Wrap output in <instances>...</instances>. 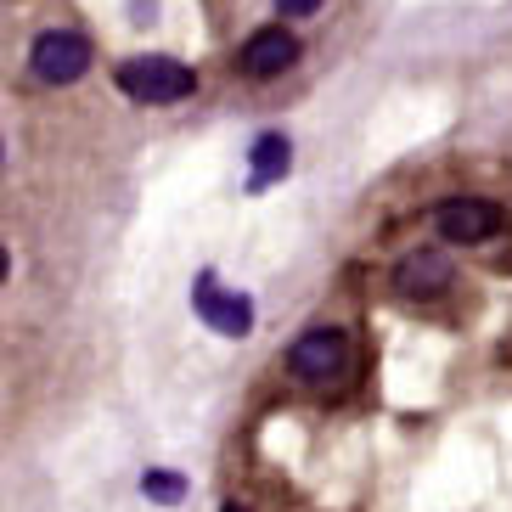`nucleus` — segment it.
Segmentation results:
<instances>
[{"label": "nucleus", "mask_w": 512, "mask_h": 512, "mask_svg": "<svg viewBox=\"0 0 512 512\" xmlns=\"http://www.w3.org/2000/svg\"><path fill=\"white\" fill-rule=\"evenodd\" d=\"M287 372L299 383H338L349 372V332L338 327H310L287 344Z\"/></svg>", "instance_id": "3"}, {"label": "nucleus", "mask_w": 512, "mask_h": 512, "mask_svg": "<svg viewBox=\"0 0 512 512\" xmlns=\"http://www.w3.org/2000/svg\"><path fill=\"white\" fill-rule=\"evenodd\" d=\"M113 85L141 107H169V102H181V96L197 91V74L175 57H124L113 68Z\"/></svg>", "instance_id": "1"}, {"label": "nucleus", "mask_w": 512, "mask_h": 512, "mask_svg": "<svg viewBox=\"0 0 512 512\" xmlns=\"http://www.w3.org/2000/svg\"><path fill=\"white\" fill-rule=\"evenodd\" d=\"M287 158H293V147H287V136H259L254 141V192L259 186H271V181H282L287 175Z\"/></svg>", "instance_id": "8"}, {"label": "nucleus", "mask_w": 512, "mask_h": 512, "mask_svg": "<svg viewBox=\"0 0 512 512\" xmlns=\"http://www.w3.org/2000/svg\"><path fill=\"white\" fill-rule=\"evenodd\" d=\"M434 226L445 242H456V248H473V242H490L501 231V209L490 203V197H445L434 209Z\"/></svg>", "instance_id": "4"}, {"label": "nucleus", "mask_w": 512, "mask_h": 512, "mask_svg": "<svg viewBox=\"0 0 512 512\" xmlns=\"http://www.w3.org/2000/svg\"><path fill=\"white\" fill-rule=\"evenodd\" d=\"M197 316L209 321L214 332H226V338H242V332L254 327V304L242 299V293H226L214 276H203L197 282Z\"/></svg>", "instance_id": "6"}, {"label": "nucleus", "mask_w": 512, "mask_h": 512, "mask_svg": "<svg viewBox=\"0 0 512 512\" xmlns=\"http://www.w3.org/2000/svg\"><path fill=\"white\" fill-rule=\"evenodd\" d=\"M321 6H327V0H276V12L282 17H316Z\"/></svg>", "instance_id": "10"}, {"label": "nucleus", "mask_w": 512, "mask_h": 512, "mask_svg": "<svg viewBox=\"0 0 512 512\" xmlns=\"http://www.w3.org/2000/svg\"><path fill=\"white\" fill-rule=\"evenodd\" d=\"M220 512H248V507H242V501H226V507H220Z\"/></svg>", "instance_id": "12"}, {"label": "nucleus", "mask_w": 512, "mask_h": 512, "mask_svg": "<svg viewBox=\"0 0 512 512\" xmlns=\"http://www.w3.org/2000/svg\"><path fill=\"white\" fill-rule=\"evenodd\" d=\"M85 68H91V40H85L79 29H40V34H34L29 74L40 79V85L62 91V85L85 79Z\"/></svg>", "instance_id": "2"}, {"label": "nucleus", "mask_w": 512, "mask_h": 512, "mask_svg": "<svg viewBox=\"0 0 512 512\" xmlns=\"http://www.w3.org/2000/svg\"><path fill=\"white\" fill-rule=\"evenodd\" d=\"M293 62H299V34L282 29V23L254 29L248 40H242V51H237V68L248 79H276V74H287Z\"/></svg>", "instance_id": "5"}, {"label": "nucleus", "mask_w": 512, "mask_h": 512, "mask_svg": "<svg viewBox=\"0 0 512 512\" xmlns=\"http://www.w3.org/2000/svg\"><path fill=\"white\" fill-rule=\"evenodd\" d=\"M186 473H169V467H152V473H141V496L158 501V507H181L186 501Z\"/></svg>", "instance_id": "9"}, {"label": "nucleus", "mask_w": 512, "mask_h": 512, "mask_svg": "<svg viewBox=\"0 0 512 512\" xmlns=\"http://www.w3.org/2000/svg\"><path fill=\"white\" fill-rule=\"evenodd\" d=\"M6 271H12V259H6V248H0V282H6Z\"/></svg>", "instance_id": "11"}, {"label": "nucleus", "mask_w": 512, "mask_h": 512, "mask_svg": "<svg viewBox=\"0 0 512 512\" xmlns=\"http://www.w3.org/2000/svg\"><path fill=\"white\" fill-rule=\"evenodd\" d=\"M394 287H400L406 299H434V293L451 287V259L434 254V248H417V254H406L394 265Z\"/></svg>", "instance_id": "7"}]
</instances>
